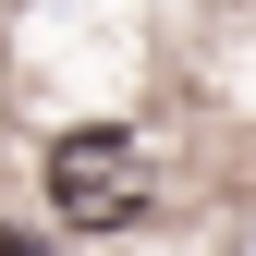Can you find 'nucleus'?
Returning a JSON list of instances; mask_svg holds the SVG:
<instances>
[{
  "label": "nucleus",
  "instance_id": "nucleus-1",
  "mask_svg": "<svg viewBox=\"0 0 256 256\" xmlns=\"http://www.w3.org/2000/svg\"><path fill=\"white\" fill-rule=\"evenodd\" d=\"M49 208L74 220V232H134V220L158 208L146 134H122V122H74V134L49 146Z\"/></svg>",
  "mask_w": 256,
  "mask_h": 256
},
{
  "label": "nucleus",
  "instance_id": "nucleus-2",
  "mask_svg": "<svg viewBox=\"0 0 256 256\" xmlns=\"http://www.w3.org/2000/svg\"><path fill=\"white\" fill-rule=\"evenodd\" d=\"M0 256H49V244H37V232H0Z\"/></svg>",
  "mask_w": 256,
  "mask_h": 256
}]
</instances>
